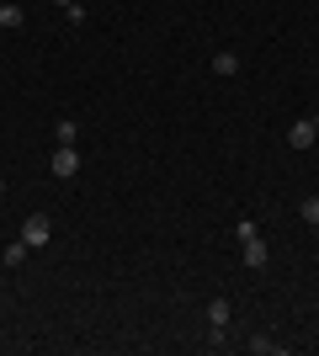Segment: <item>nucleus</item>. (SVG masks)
<instances>
[{
	"label": "nucleus",
	"mask_w": 319,
	"mask_h": 356,
	"mask_svg": "<svg viewBox=\"0 0 319 356\" xmlns=\"http://www.w3.org/2000/svg\"><path fill=\"white\" fill-rule=\"evenodd\" d=\"M298 213H304V223H319V197H304V202H298Z\"/></svg>",
	"instance_id": "9b49d317"
},
{
	"label": "nucleus",
	"mask_w": 319,
	"mask_h": 356,
	"mask_svg": "<svg viewBox=\"0 0 319 356\" xmlns=\"http://www.w3.org/2000/svg\"><path fill=\"white\" fill-rule=\"evenodd\" d=\"M213 74H240V54L218 48V54H213Z\"/></svg>",
	"instance_id": "0eeeda50"
},
{
	"label": "nucleus",
	"mask_w": 319,
	"mask_h": 356,
	"mask_svg": "<svg viewBox=\"0 0 319 356\" xmlns=\"http://www.w3.org/2000/svg\"><path fill=\"white\" fill-rule=\"evenodd\" d=\"M0 197H6V181H0Z\"/></svg>",
	"instance_id": "f8f14e48"
},
{
	"label": "nucleus",
	"mask_w": 319,
	"mask_h": 356,
	"mask_svg": "<svg viewBox=\"0 0 319 356\" xmlns=\"http://www.w3.org/2000/svg\"><path fill=\"white\" fill-rule=\"evenodd\" d=\"M54 138H59V144H75V138H80V128H75L69 118H64V122H54Z\"/></svg>",
	"instance_id": "1a4fd4ad"
},
{
	"label": "nucleus",
	"mask_w": 319,
	"mask_h": 356,
	"mask_svg": "<svg viewBox=\"0 0 319 356\" xmlns=\"http://www.w3.org/2000/svg\"><path fill=\"white\" fill-rule=\"evenodd\" d=\"M314 128H319V112H314Z\"/></svg>",
	"instance_id": "4468645a"
},
{
	"label": "nucleus",
	"mask_w": 319,
	"mask_h": 356,
	"mask_svg": "<svg viewBox=\"0 0 319 356\" xmlns=\"http://www.w3.org/2000/svg\"><path fill=\"white\" fill-rule=\"evenodd\" d=\"M22 239H27L32 250H43L48 239H54V218H48V213H32V218L22 223Z\"/></svg>",
	"instance_id": "f257e3e1"
},
{
	"label": "nucleus",
	"mask_w": 319,
	"mask_h": 356,
	"mask_svg": "<svg viewBox=\"0 0 319 356\" xmlns=\"http://www.w3.org/2000/svg\"><path fill=\"white\" fill-rule=\"evenodd\" d=\"M240 245H245V266H266V261H272V250H266V239H261V234L240 239Z\"/></svg>",
	"instance_id": "20e7f679"
},
{
	"label": "nucleus",
	"mask_w": 319,
	"mask_h": 356,
	"mask_svg": "<svg viewBox=\"0 0 319 356\" xmlns=\"http://www.w3.org/2000/svg\"><path fill=\"white\" fill-rule=\"evenodd\" d=\"M314 138H319L314 118H298V122H293V128H288V144H293V149H309V144H314Z\"/></svg>",
	"instance_id": "7ed1b4c3"
},
{
	"label": "nucleus",
	"mask_w": 319,
	"mask_h": 356,
	"mask_svg": "<svg viewBox=\"0 0 319 356\" xmlns=\"http://www.w3.org/2000/svg\"><path fill=\"white\" fill-rule=\"evenodd\" d=\"M27 255H32V245H27V239H11V245L0 250V261H6V266H22Z\"/></svg>",
	"instance_id": "423d86ee"
},
{
	"label": "nucleus",
	"mask_w": 319,
	"mask_h": 356,
	"mask_svg": "<svg viewBox=\"0 0 319 356\" xmlns=\"http://www.w3.org/2000/svg\"><path fill=\"white\" fill-rule=\"evenodd\" d=\"M250 351H256V356H282V346L266 341V335H256V341H250Z\"/></svg>",
	"instance_id": "9d476101"
},
{
	"label": "nucleus",
	"mask_w": 319,
	"mask_h": 356,
	"mask_svg": "<svg viewBox=\"0 0 319 356\" xmlns=\"http://www.w3.org/2000/svg\"><path fill=\"white\" fill-rule=\"evenodd\" d=\"M48 170H54L59 181H69L80 170V149L75 144H59V149H54V160H48Z\"/></svg>",
	"instance_id": "f03ea898"
},
{
	"label": "nucleus",
	"mask_w": 319,
	"mask_h": 356,
	"mask_svg": "<svg viewBox=\"0 0 319 356\" xmlns=\"http://www.w3.org/2000/svg\"><path fill=\"white\" fill-rule=\"evenodd\" d=\"M0 287H6V277H0Z\"/></svg>",
	"instance_id": "2eb2a0df"
},
{
	"label": "nucleus",
	"mask_w": 319,
	"mask_h": 356,
	"mask_svg": "<svg viewBox=\"0 0 319 356\" xmlns=\"http://www.w3.org/2000/svg\"><path fill=\"white\" fill-rule=\"evenodd\" d=\"M22 22H27L22 6H0V27H22Z\"/></svg>",
	"instance_id": "6e6552de"
},
{
	"label": "nucleus",
	"mask_w": 319,
	"mask_h": 356,
	"mask_svg": "<svg viewBox=\"0 0 319 356\" xmlns=\"http://www.w3.org/2000/svg\"><path fill=\"white\" fill-rule=\"evenodd\" d=\"M314 234H319V223H314Z\"/></svg>",
	"instance_id": "dca6fc26"
},
{
	"label": "nucleus",
	"mask_w": 319,
	"mask_h": 356,
	"mask_svg": "<svg viewBox=\"0 0 319 356\" xmlns=\"http://www.w3.org/2000/svg\"><path fill=\"white\" fill-rule=\"evenodd\" d=\"M229 314H234V309H229V298H213V303H208V330H229Z\"/></svg>",
	"instance_id": "39448f33"
},
{
	"label": "nucleus",
	"mask_w": 319,
	"mask_h": 356,
	"mask_svg": "<svg viewBox=\"0 0 319 356\" xmlns=\"http://www.w3.org/2000/svg\"><path fill=\"white\" fill-rule=\"evenodd\" d=\"M59 6H75V0H59Z\"/></svg>",
	"instance_id": "ddd939ff"
}]
</instances>
